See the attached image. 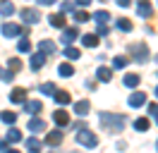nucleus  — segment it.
<instances>
[{
	"label": "nucleus",
	"mask_w": 158,
	"mask_h": 153,
	"mask_svg": "<svg viewBox=\"0 0 158 153\" xmlns=\"http://www.w3.org/2000/svg\"><path fill=\"white\" fill-rule=\"evenodd\" d=\"M101 124L108 129V132H122L125 129V117L122 115H110V113H101L98 115Z\"/></svg>",
	"instance_id": "1"
},
{
	"label": "nucleus",
	"mask_w": 158,
	"mask_h": 153,
	"mask_svg": "<svg viewBox=\"0 0 158 153\" xmlns=\"http://www.w3.org/2000/svg\"><path fill=\"white\" fill-rule=\"evenodd\" d=\"M77 143L86 146V148H96V146H98V136L94 132H89V129H79L77 132Z\"/></svg>",
	"instance_id": "2"
},
{
	"label": "nucleus",
	"mask_w": 158,
	"mask_h": 153,
	"mask_svg": "<svg viewBox=\"0 0 158 153\" xmlns=\"http://www.w3.org/2000/svg\"><path fill=\"white\" fill-rule=\"evenodd\" d=\"M129 53H132V57H134L137 62H146L148 60V46L144 43V41L132 43V46H129Z\"/></svg>",
	"instance_id": "3"
},
{
	"label": "nucleus",
	"mask_w": 158,
	"mask_h": 153,
	"mask_svg": "<svg viewBox=\"0 0 158 153\" xmlns=\"http://www.w3.org/2000/svg\"><path fill=\"white\" fill-rule=\"evenodd\" d=\"M19 17H22V22H27V24H36V22H41L39 10H34V7H24L19 12Z\"/></svg>",
	"instance_id": "4"
},
{
	"label": "nucleus",
	"mask_w": 158,
	"mask_h": 153,
	"mask_svg": "<svg viewBox=\"0 0 158 153\" xmlns=\"http://www.w3.org/2000/svg\"><path fill=\"white\" fill-rule=\"evenodd\" d=\"M17 34H22V27L19 24H2V36H17Z\"/></svg>",
	"instance_id": "5"
},
{
	"label": "nucleus",
	"mask_w": 158,
	"mask_h": 153,
	"mask_svg": "<svg viewBox=\"0 0 158 153\" xmlns=\"http://www.w3.org/2000/svg\"><path fill=\"white\" fill-rule=\"evenodd\" d=\"M39 53L53 55V53H55V43H53V41H39Z\"/></svg>",
	"instance_id": "6"
},
{
	"label": "nucleus",
	"mask_w": 158,
	"mask_h": 153,
	"mask_svg": "<svg viewBox=\"0 0 158 153\" xmlns=\"http://www.w3.org/2000/svg\"><path fill=\"white\" fill-rule=\"evenodd\" d=\"M144 103H146V96L141 93V91H137V93L129 96V105H132V108H141Z\"/></svg>",
	"instance_id": "7"
},
{
	"label": "nucleus",
	"mask_w": 158,
	"mask_h": 153,
	"mask_svg": "<svg viewBox=\"0 0 158 153\" xmlns=\"http://www.w3.org/2000/svg\"><path fill=\"white\" fill-rule=\"evenodd\" d=\"M24 98H27V91H24V89H15V91L10 93V101H12V103H17V105L24 103Z\"/></svg>",
	"instance_id": "8"
},
{
	"label": "nucleus",
	"mask_w": 158,
	"mask_h": 153,
	"mask_svg": "<svg viewBox=\"0 0 158 153\" xmlns=\"http://www.w3.org/2000/svg\"><path fill=\"white\" fill-rule=\"evenodd\" d=\"M53 120H55V124H60V127H67V124H69V117H67V113H62V110H55Z\"/></svg>",
	"instance_id": "9"
},
{
	"label": "nucleus",
	"mask_w": 158,
	"mask_h": 153,
	"mask_svg": "<svg viewBox=\"0 0 158 153\" xmlns=\"http://www.w3.org/2000/svg\"><path fill=\"white\" fill-rule=\"evenodd\" d=\"M74 113H77L79 117H84V115L89 113V101H77V103H74Z\"/></svg>",
	"instance_id": "10"
},
{
	"label": "nucleus",
	"mask_w": 158,
	"mask_h": 153,
	"mask_svg": "<svg viewBox=\"0 0 158 153\" xmlns=\"http://www.w3.org/2000/svg\"><path fill=\"white\" fill-rule=\"evenodd\" d=\"M81 43L86 48H96L98 46V36H96V34H86V36H81Z\"/></svg>",
	"instance_id": "11"
},
{
	"label": "nucleus",
	"mask_w": 158,
	"mask_h": 153,
	"mask_svg": "<svg viewBox=\"0 0 158 153\" xmlns=\"http://www.w3.org/2000/svg\"><path fill=\"white\" fill-rule=\"evenodd\" d=\"M46 65V55L43 53H36V55H31V69H39V67Z\"/></svg>",
	"instance_id": "12"
},
{
	"label": "nucleus",
	"mask_w": 158,
	"mask_h": 153,
	"mask_svg": "<svg viewBox=\"0 0 158 153\" xmlns=\"http://www.w3.org/2000/svg\"><path fill=\"white\" fill-rule=\"evenodd\" d=\"M48 22H50V27H55V29H62V27H65V17H62V12H60V14H50Z\"/></svg>",
	"instance_id": "13"
},
{
	"label": "nucleus",
	"mask_w": 158,
	"mask_h": 153,
	"mask_svg": "<svg viewBox=\"0 0 158 153\" xmlns=\"http://www.w3.org/2000/svg\"><path fill=\"white\" fill-rule=\"evenodd\" d=\"M60 141H62V132H58V129H55V132H50L48 136H46V143H50V146H58Z\"/></svg>",
	"instance_id": "14"
},
{
	"label": "nucleus",
	"mask_w": 158,
	"mask_h": 153,
	"mask_svg": "<svg viewBox=\"0 0 158 153\" xmlns=\"http://www.w3.org/2000/svg\"><path fill=\"white\" fill-rule=\"evenodd\" d=\"M74 38H77V29H65V34H62V38H60V41H62L65 46H69Z\"/></svg>",
	"instance_id": "15"
},
{
	"label": "nucleus",
	"mask_w": 158,
	"mask_h": 153,
	"mask_svg": "<svg viewBox=\"0 0 158 153\" xmlns=\"http://www.w3.org/2000/svg\"><path fill=\"white\" fill-rule=\"evenodd\" d=\"M29 129L31 132H46V122H43V120H29Z\"/></svg>",
	"instance_id": "16"
},
{
	"label": "nucleus",
	"mask_w": 158,
	"mask_h": 153,
	"mask_svg": "<svg viewBox=\"0 0 158 153\" xmlns=\"http://www.w3.org/2000/svg\"><path fill=\"white\" fill-rule=\"evenodd\" d=\"M94 19H96V24H98V27H106V22L110 19V14L106 12V10H101V12H96V14H94Z\"/></svg>",
	"instance_id": "17"
},
{
	"label": "nucleus",
	"mask_w": 158,
	"mask_h": 153,
	"mask_svg": "<svg viewBox=\"0 0 158 153\" xmlns=\"http://www.w3.org/2000/svg\"><path fill=\"white\" fill-rule=\"evenodd\" d=\"M58 74L60 76H72V74H74V67L67 65V62H62V65L58 67Z\"/></svg>",
	"instance_id": "18"
},
{
	"label": "nucleus",
	"mask_w": 158,
	"mask_h": 153,
	"mask_svg": "<svg viewBox=\"0 0 158 153\" xmlns=\"http://www.w3.org/2000/svg\"><path fill=\"white\" fill-rule=\"evenodd\" d=\"M137 14L139 17H148V14H151V5H148V2H139L137 5Z\"/></svg>",
	"instance_id": "19"
},
{
	"label": "nucleus",
	"mask_w": 158,
	"mask_h": 153,
	"mask_svg": "<svg viewBox=\"0 0 158 153\" xmlns=\"http://www.w3.org/2000/svg\"><path fill=\"white\" fill-rule=\"evenodd\" d=\"M27 148H29V153H39V148H41V141L39 139H27Z\"/></svg>",
	"instance_id": "20"
},
{
	"label": "nucleus",
	"mask_w": 158,
	"mask_h": 153,
	"mask_svg": "<svg viewBox=\"0 0 158 153\" xmlns=\"http://www.w3.org/2000/svg\"><path fill=\"white\" fill-rule=\"evenodd\" d=\"M0 120L7 124H15V120H17V115L12 113V110H5V113H0Z\"/></svg>",
	"instance_id": "21"
},
{
	"label": "nucleus",
	"mask_w": 158,
	"mask_h": 153,
	"mask_svg": "<svg viewBox=\"0 0 158 153\" xmlns=\"http://www.w3.org/2000/svg\"><path fill=\"white\" fill-rule=\"evenodd\" d=\"M24 110H27V113H39L41 101H29V103H24Z\"/></svg>",
	"instance_id": "22"
},
{
	"label": "nucleus",
	"mask_w": 158,
	"mask_h": 153,
	"mask_svg": "<svg viewBox=\"0 0 158 153\" xmlns=\"http://www.w3.org/2000/svg\"><path fill=\"white\" fill-rule=\"evenodd\" d=\"M122 81H125V86H129V89H134V86H137L139 81H141V79H139L137 74H127L125 79H122Z\"/></svg>",
	"instance_id": "23"
},
{
	"label": "nucleus",
	"mask_w": 158,
	"mask_h": 153,
	"mask_svg": "<svg viewBox=\"0 0 158 153\" xmlns=\"http://www.w3.org/2000/svg\"><path fill=\"white\" fill-rule=\"evenodd\" d=\"M55 103L67 105L69 103V93H65V91H55Z\"/></svg>",
	"instance_id": "24"
},
{
	"label": "nucleus",
	"mask_w": 158,
	"mask_h": 153,
	"mask_svg": "<svg viewBox=\"0 0 158 153\" xmlns=\"http://www.w3.org/2000/svg\"><path fill=\"white\" fill-rule=\"evenodd\" d=\"M115 27H118L120 31H132V22H129V19H118Z\"/></svg>",
	"instance_id": "25"
},
{
	"label": "nucleus",
	"mask_w": 158,
	"mask_h": 153,
	"mask_svg": "<svg viewBox=\"0 0 158 153\" xmlns=\"http://www.w3.org/2000/svg\"><path fill=\"white\" fill-rule=\"evenodd\" d=\"M110 76H113V72H110L108 67H98V79L101 81H110Z\"/></svg>",
	"instance_id": "26"
},
{
	"label": "nucleus",
	"mask_w": 158,
	"mask_h": 153,
	"mask_svg": "<svg viewBox=\"0 0 158 153\" xmlns=\"http://www.w3.org/2000/svg\"><path fill=\"white\" fill-rule=\"evenodd\" d=\"M12 12H15V5H10V2L2 5V2H0V14H2V17H10Z\"/></svg>",
	"instance_id": "27"
},
{
	"label": "nucleus",
	"mask_w": 158,
	"mask_h": 153,
	"mask_svg": "<svg viewBox=\"0 0 158 153\" xmlns=\"http://www.w3.org/2000/svg\"><path fill=\"white\" fill-rule=\"evenodd\" d=\"M15 141H22V132L10 129V132H7V143H15Z\"/></svg>",
	"instance_id": "28"
},
{
	"label": "nucleus",
	"mask_w": 158,
	"mask_h": 153,
	"mask_svg": "<svg viewBox=\"0 0 158 153\" xmlns=\"http://www.w3.org/2000/svg\"><path fill=\"white\" fill-rule=\"evenodd\" d=\"M134 129H139V132H146V129H148V120H146V117H139L137 122H134Z\"/></svg>",
	"instance_id": "29"
},
{
	"label": "nucleus",
	"mask_w": 158,
	"mask_h": 153,
	"mask_svg": "<svg viewBox=\"0 0 158 153\" xmlns=\"http://www.w3.org/2000/svg\"><path fill=\"white\" fill-rule=\"evenodd\" d=\"M41 93H43V96H55V84H50V81H48V84H43V86H41Z\"/></svg>",
	"instance_id": "30"
},
{
	"label": "nucleus",
	"mask_w": 158,
	"mask_h": 153,
	"mask_svg": "<svg viewBox=\"0 0 158 153\" xmlns=\"http://www.w3.org/2000/svg\"><path fill=\"white\" fill-rule=\"evenodd\" d=\"M86 19H89V14H86L84 10H77V12H74V22H79V24H84Z\"/></svg>",
	"instance_id": "31"
},
{
	"label": "nucleus",
	"mask_w": 158,
	"mask_h": 153,
	"mask_svg": "<svg viewBox=\"0 0 158 153\" xmlns=\"http://www.w3.org/2000/svg\"><path fill=\"white\" fill-rule=\"evenodd\" d=\"M127 57H115V60H113V67H115V69H122V67H127Z\"/></svg>",
	"instance_id": "32"
},
{
	"label": "nucleus",
	"mask_w": 158,
	"mask_h": 153,
	"mask_svg": "<svg viewBox=\"0 0 158 153\" xmlns=\"http://www.w3.org/2000/svg\"><path fill=\"white\" fill-rule=\"evenodd\" d=\"M65 57H69V60H77V57H79V50H77V48H65Z\"/></svg>",
	"instance_id": "33"
},
{
	"label": "nucleus",
	"mask_w": 158,
	"mask_h": 153,
	"mask_svg": "<svg viewBox=\"0 0 158 153\" xmlns=\"http://www.w3.org/2000/svg\"><path fill=\"white\" fill-rule=\"evenodd\" d=\"M17 50H19V53H29L31 43H29V41H19V43H17Z\"/></svg>",
	"instance_id": "34"
},
{
	"label": "nucleus",
	"mask_w": 158,
	"mask_h": 153,
	"mask_svg": "<svg viewBox=\"0 0 158 153\" xmlns=\"http://www.w3.org/2000/svg\"><path fill=\"white\" fill-rule=\"evenodd\" d=\"M7 67H10V72H17V69L22 67V62L19 60H7Z\"/></svg>",
	"instance_id": "35"
},
{
	"label": "nucleus",
	"mask_w": 158,
	"mask_h": 153,
	"mask_svg": "<svg viewBox=\"0 0 158 153\" xmlns=\"http://www.w3.org/2000/svg\"><path fill=\"white\" fill-rule=\"evenodd\" d=\"M0 79L2 81H12V72L10 69H0Z\"/></svg>",
	"instance_id": "36"
},
{
	"label": "nucleus",
	"mask_w": 158,
	"mask_h": 153,
	"mask_svg": "<svg viewBox=\"0 0 158 153\" xmlns=\"http://www.w3.org/2000/svg\"><path fill=\"white\" fill-rule=\"evenodd\" d=\"M148 113H151V115H156V117H158V105H156V103H151V105H148Z\"/></svg>",
	"instance_id": "37"
},
{
	"label": "nucleus",
	"mask_w": 158,
	"mask_h": 153,
	"mask_svg": "<svg viewBox=\"0 0 158 153\" xmlns=\"http://www.w3.org/2000/svg\"><path fill=\"white\" fill-rule=\"evenodd\" d=\"M0 153H7V139H5V141L0 139Z\"/></svg>",
	"instance_id": "38"
},
{
	"label": "nucleus",
	"mask_w": 158,
	"mask_h": 153,
	"mask_svg": "<svg viewBox=\"0 0 158 153\" xmlns=\"http://www.w3.org/2000/svg\"><path fill=\"white\" fill-rule=\"evenodd\" d=\"M7 153H19V151H7Z\"/></svg>",
	"instance_id": "39"
},
{
	"label": "nucleus",
	"mask_w": 158,
	"mask_h": 153,
	"mask_svg": "<svg viewBox=\"0 0 158 153\" xmlns=\"http://www.w3.org/2000/svg\"><path fill=\"white\" fill-rule=\"evenodd\" d=\"M156 98H158V86H156Z\"/></svg>",
	"instance_id": "40"
},
{
	"label": "nucleus",
	"mask_w": 158,
	"mask_h": 153,
	"mask_svg": "<svg viewBox=\"0 0 158 153\" xmlns=\"http://www.w3.org/2000/svg\"><path fill=\"white\" fill-rule=\"evenodd\" d=\"M156 148H158V139H156Z\"/></svg>",
	"instance_id": "41"
},
{
	"label": "nucleus",
	"mask_w": 158,
	"mask_h": 153,
	"mask_svg": "<svg viewBox=\"0 0 158 153\" xmlns=\"http://www.w3.org/2000/svg\"><path fill=\"white\" fill-rule=\"evenodd\" d=\"M156 124H158V117H156Z\"/></svg>",
	"instance_id": "42"
},
{
	"label": "nucleus",
	"mask_w": 158,
	"mask_h": 153,
	"mask_svg": "<svg viewBox=\"0 0 158 153\" xmlns=\"http://www.w3.org/2000/svg\"><path fill=\"white\" fill-rule=\"evenodd\" d=\"M156 60H158V57H156Z\"/></svg>",
	"instance_id": "43"
}]
</instances>
